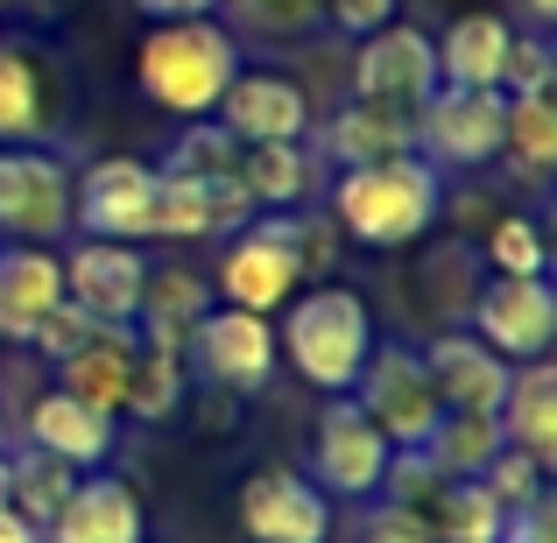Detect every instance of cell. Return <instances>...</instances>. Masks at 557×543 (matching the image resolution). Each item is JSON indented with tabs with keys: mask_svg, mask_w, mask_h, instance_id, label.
I'll return each instance as SVG.
<instances>
[{
	"mask_svg": "<svg viewBox=\"0 0 557 543\" xmlns=\"http://www.w3.org/2000/svg\"><path fill=\"white\" fill-rule=\"evenodd\" d=\"M219 22L233 28V42L255 50H297L304 36L325 28V0H219Z\"/></svg>",
	"mask_w": 557,
	"mask_h": 543,
	"instance_id": "83f0119b",
	"label": "cell"
},
{
	"mask_svg": "<svg viewBox=\"0 0 557 543\" xmlns=\"http://www.w3.org/2000/svg\"><path fill=\"white\" fill-rule=\"evenodd\" d=\"M480 261H487V275H544L550 269L544 226L530 212H494L487 240H480Z\"/></svg>",
	"mask_w": 557,
	"mask_h": 543,
	"instance_id": "d590c367",
	"label": "cell"
},
{
	"mask_svg": "<svg viewBox=\"0 0 557 543\" xmlns=\"http://www.w3.org/2000/svg\"><path fill=\"white\" fill-rule=\"evenodd\" d=\"M275 354L297 367L318 395H354L360 367L374 354V311L360 289L346 283H311L283 304V325H275Z\"/></svg>",
	"mask_w": 557,
	"mask_h": 543,
	"instance_id": "3957f363",
	"label": "cell"
},
{
	"mask_svg": "<svg viewBox=\"0 0 557 543\" xmlns=\"http://www.w3.org/2000/svg\"><path fill=\"white\" fill-rule=\"evenodd\" d=\"M388 156H409V113L395 107H368V99H346L325 127H318V163H388Z\"/></svg>",
	"mask_w": 557,
	"mask_h": 543,
	"instance_id": "d4e9b609",
	"label": "cell"
},
{
	"mask_svg": "<svg viewBox=\"0 0 557 543\" xmlns=\"http://www.w3.org/2000/svg\"><path fill=\"white\" fill-rule=\"evenodd\" d=\"M508 14H459L437 42V85H473V92H502V64H508Z\"/></svg>",
	"mask_w": 557,
	"mask_h": 543,
	"instance_id": "4316f807",
	"label": "cell"
},
{
	"mask_svg": "<svg viewBox=\"0 0 557 543\" xmlns=\"http://www.w3.org/2000/svg\"><path fill=\"white\" fill-rule=\"evenodd\" d=\"M71 233L85 240H156V163L141 156H99L71 184Z\"/></svg>",
	"mask_w": 557,
	"mask_h": 543,
	"instance_id": "52a82bcc",
	"label": "cell"
},
{
	"mask_svg": "<svg viewBox=\"0 0 557 543\" xmlns=\"http://www.w3.org/2000/svg\"><path fill=\"white\" fill-rule=\"evenodd\" d=\"M354 403L368 409V423L388 437V452H417L423 437H431V423L445 417L431 374H423V354L417 346H395V340L388 346L374 340V354L354 381Z\"/></svg>",
	"mask_w": 557,
	"mask_h": 543,
	"instance_id": "ba28073f",
	"label": "cell"
},
{
	"mask_svg": "<svg viewBox=\"0 0 557 543\" xmlns=\"http://www.w3.org/2000/svg\"><path fill=\"white\" fill-rule=\"evenodd\" d=\"M163 177H233L240 170V141L205 113V121H177V141L163 149Z\"/></svg>",
	"mask_w": 557,
	"mask_h": 543,
	"instance_id": "e575fe53",
	"label": "cell"
},
{
	"mask_svg": "<svg viewBox=\"0 0 557 543\" xmlns=\"http://www.w3.org/2000/svg\"><path fill=\"white\" fill-rule=\"evenodd\" d=\"M437 212H445V177L417 149L388 156V163L339 170V184H332V226L354 247H374V255L417 247L437 226Z\"/></svg>",
	"mask_w": 557,
	"mask_h": 543,
	"instance_id": "7a4b0ae2",
	"label": "cell"
},
{
	"mask_svg": "<svg viewBox=\"0 0 557 543\" xmlns=\"http://www.w3.org/2000/svg\"><path fill=\"white\" fill-rule=\"evenodd\" d=\"M550 85H557L550 28H516L508 36V64H502V92H550Z\"/></svg>",
	"mask_w": 557,
	"mask_h": 543,
	"instance_id": "8d00e7d4",
	"label": "cell"
},
{
	"mask_svg": "<svg viewBox=\"0 0 557 543\" xmlns=\"http://www.w3.org/2000/svg\"><path fill=\"white\" fill-rule=\"evenodd\" d=\"M71 488H78V473H71L64 459H50V452H8V508L14 516H28L36 530H50V516L71 502Z\"/></svg>",
	"mask_w": 557,
	"mask_h": 543,
	"instance_id": "d6a6232c",
	"label": "cell"
},
{
	"mask_svg": "<svg viewBox=\"0 0 557 543\" xmlns=\"http://www.w3.org/2000/svg\"><path fill=\"white\" fill-rule=\"evenodd\" d=\"M423 530H431V543H502L508 516L494 508V494L480 480H445L437 502L423 508Z\"/></svg>",
	"mask_w": 557,
	"mask_h": 543,
	"instance_id": "4dcf8cb0",
	"label": "cell"
},
{
	"mask_svg": "<svg viewBox=\"0 0 557 543\" xmlns=\"http://www.w3.org/2000/svg\"><path fill=\"white\" fill-rule=\"evenodd\" d=\"M0 543H42V530H36L28 516H14L8 502H0Z\"/></svg>",
	"mask_w": 557,
	"mask_h": 543,
	"instance_id": "ee69618b",
	"label": "cell"
},
{
	"mask_svg": "<svg viewBox=\"0 0 557 543\" xmlns=\"http://www.w3.org/2000/svg\"><path fill=\"white\" fill-rule=\"evenodd\" d=\"M431 92H437V36L431 28H417V22L395 14L388 28H374V36L354 42V99L417 113Z\"/></svg>",
	"mask_w": 557,
	"mask_h": 543,
	"instance_id": "30bf717a",
	"label": "cell"
},
{
	"mask_svg": "<svg viewBox=\"0 0 557 543\" xmlns=\"http://www.w3.org/2000/svg\"><path fill=\"white\" fill-rule=\"evenodd\" d=\"M240 64H247V50L233 42V28L219 14L149 22V36L135 42V92L156 113H170V121H205Z\"/></svg>",
	"mask_w": 557,
	"mask_h": 543,
	"instance_id": "6da1fadb",
	"label": "cell"
},
{
	"mask_svg": "<svg viewBox=\"0 0 557 543\" xmlns=\"http://www.w3.org/2000/svg\"><path fill=\"white\" fill-rule=\"evenodd\" d=\"M212 121L226 127L240 149H261V141H311L318 107H311V92H304L289 71H275V64H240V71H233V85L219 92Z\"/></svg>",
	"mask_w": 557,
	"mask_h": 543,
	"instance_id": "8fae6325",
	"label": "cell"
},
{
	"mask_svg": "<svg viewBox=\"0 0 557 543\" xmlns=\"http://www.w3.org/2000/svg\"><path fill=\"white\" fill-rule=\"evenodd\" d=\"M304 289L297 261H289V247L275 240V233H261L255 219H247L240 233L226 240V255H219V275H212V297L233 304V311H255V318H275L289 297Z\"/></svg>",
	"mask_w": 557,
	"mask_h": 543,
	"instance_id": "9a60e30c",
	"label": "cell"
},
{
	"mask_svg": "<svg viewBox=\"0 0 557 543\" xmlns=\"http://www.w3.org/2000/svg\"><path fill=\"white\" fill-rule=\"evenodd\" d=\"M64 304V255L8 240L0 247V346H28V332Z\"/></svg>",
	"mask_w": 557,
	"mask_h": 543,
	"instance_id": "7402d4cb",
	"label": "cell"
},
{
	"mask_svg": "<svg viewBox=\"0 0 557 543\" xmlns=\"http://www.w3.org/2000/svg\"><path fill=\"white\" fill-rule=\"evenodd\" d=\"M184 395H190V367H184L177 354H149V346H141V354H135V381H127L121 417L170 423V417L184 409Z\"/></svg>",
	"mask_w": 557,
	"mask_h": 543,
	"instance_id": "836d02e7",
	"label": "cell"
},
{
	"mask_svg": "<svg viewBox=\"0 0 557 543\" xmlns=\"http://www.w3.org/2000/svg\"><path fill=\"white\" fill-rule=\"evenodd\" d=\"M502 156L522 184H544L557 170V107L550 92H508V135H502Z\"/></svg>",
	"mask_w": 557,
	"mask_h": 543,
	"instance_id": "f546056e",
	"label": "cell"
},
{
	"mask_svg": "<svg viewBox=\"0 0 557 543\" xmlns=\"http://www.w3.org/2000/svg\"><path fill=\"white\" fill-rule=\"evenodd\" d=\"M233 177L255 212H297L318 198V149L311 141H261V149H240Z\"/></svg>",
	"mask_w": 557,
	"mask_h": 543,
	"instance_id": "484cf974",
	"label": "cell"
},
{
	"mask_svg": "<svg viewBox=\"0 0 557 543\" xmlns=\"http://www.w3.org/2000/svg\"><path fill=\"white\" fill-rule=\"evenodd\" d=\"M50 543H149V516H141V494L121 473H78L71 502L50 516Z\"/></svg>",
	"mask_w": 557,
	"mask_h": 543,
	"instance_id": "e0dca14e",
	"label": "cell"
},
{
	"mask_svg": "<svg viewBox=\"0 0 557 543\" xmlns=\"http://www.w3.org/2000/svg\"><path fill=\"white\" fill-rule=\"evenodd\" d=\"M71 184L78 170L50 141H0V240L57 247L71 233Z\"/></svg>",
	"mask_w": 557,
	"mask_h": 543,
	"instance_id": "5b68a950",
	"label": "cell"
},
{
	"mask_svg": "<svg viewBox=\"0 0 557 543\" xmlns=\"http://www.w3.org/2000/svg\"><path fill=\"white\" fill-rule=\"evenodd\" d=\"M0 445H8V417H0Z\"/></svg>",
	"mask_w": 557,
	"mask_h": 543,
	"instance_id": "7dc6e473",
	"label": "cell"
},
{
	"mask_svg": "<svg viewBox=\"0 0 557 543\" xmlns=\"http://www.w3.org/2000/svg\"><path fill=\"white\" fill-rule=\"evenodd\" d=\"M255 226L261 233H275V240L289 247V261H297V275L304 283H332V269H339V247H346V233L332 226V212H255Z\"/></svg>",
	"mask_w": 557,
	"mask_h": 543,
	"instance_id": "1f68e13d",
	"label": "cell"
},
{
	"mask_svg": "<svg viewBox=\"0 0 557 543\" xmlns=\"http://www.w3.org/2000/svg\"><path fill=\"white\" fill-rule=\"evenodd\" d=\"M508 135V92H473V85H437L417 113H409V149L451 177V170H487L502 163Z\"/></svg>",
	"mask_w": 557,
	"mask_h": 543,
	"instance_id": "277c9868",
	"label": "cell"
},
{
	"mask_svg": "<svg viewBox=\"0 0 557 543\" xmlns=\"http://www.w3.org/2000/svg\"><path fill=\"white\" fill-rule=\"evenodd\" d=\"M466 318H473V340L494 346L508 367L550 360L557 346V297L544 275H487L466 304Z\"/></svg>",
	"mask_w": 557,
	"mask_h": 543,
	"instance_id": "9c48e42d",
	"label": "cell"
},
{
	"mask_svg": "<svg viewBox=\"0 0 557 543\" xmlns=\"http://www.w3.org/2000/svg\"><path fill=\"white\" fill-rule=\"evenodd\" d=\"M502 417H473V409H445V417L431 423V437H423V459L437 466L445 480H480L494 466V452H502Z\"/></svg>",
	"mask_w": 557,
	"mask_h": 543,
	"instance_id": "f1b7e54d",
	"label": "cell"
},
{
	"mask_svg": "<svg viewBox=\"0 0 557 543\" xmlns=\"http://www.w3.org/2000/svg\"><path fill=\"white\" fill-rule=\"evenodd\" d=\"M395 14H403V0H325V28H339V36H374V28H388Z\"/></svg>",
	"mask_w": 557,
	"mask_h": 543,
	"instance_id": "ab89813d",
	"label": "cell"
},
{
	"mask_svg": "<svg viewBox=\"0 0 557 543\" xmlns=\"http://www.w3.org/2000/svg\"><path fill=\"white\" fill-rule=\"evenodd\" d=\"M0 8H8V0H0Z\"/></svg>",
	"mask_w": 557,
	"mask_h": 543,
	"instance_id": "c3c4849f",
	"label": "cell"
},
{
	"mask_svg": "<svg viewBox=\"0 0 557 543\" xmlns=\"http://www.w3.org/2000/svg\"><path fill=\"white\" fill-rule=\"evenodd\" d=\"M381 473H388V437L354 395H325L311 417V488L325 502H374Z\"/></svg>",
	"mask_w": 557,
	"mask_h": 543,
	"instance_id": "8992f818",
	"label": "cell"
},
{
	"mask_svg": "<svg viewBox=\"0 0 557 543\" xmlns=\"http://www.w3.org/2000/svg\"><path fill=\"white\" fill-rule=\"evenodd\" d=\"M502 543H557V502H550V488L536 494L530 508H516V516H508Z\"/></svg>",
	"mask_w": 557,
	"mask_h": 543,
	"instance_id": "b9f144b4",
	"label": "cell"
},
{
	"mask_svg": "<svg viewBox=\"0 0 557 543\" xmlns=\"http://www.w3.org/2000/svg\"><path fill=\"white\" fill-rule=\"evenodd\" d=\"M135 354H141L135 325H99L71 360H57V388L92 403V409H107V417H121L127 381H135Z\"/></svg>",
	"mask_w": 557,
	"mask_h": 543,
	"instance_id": "603a6c76",
	"label": "cell"
},
{
	"mask_svg": "<svg viewBox=\"0 0 557 543\" xmlns=\"http://www.w3.org/2000/svg\"><path fill=\"white\" fill-rule=\"evenodd\" d=\"M64 92L57 64L28 36H0V141H57Z\"/></svg>",
	"mask_w": 557,
	"mask_h": 543,
	"instance_id": "2e32d148",
	"label": "cell"
},
{
	"mask_svg": "<svg viewBox=\"0 0 557 543\" xmlns=\"http://www.w3.org/2000/svg\"><path fill=\"white\" fill-rule=\"evenodd\" d=\"M544 480H550V473H544L536 459H522L516 445H502V452H494V466L480 473V488L494 494V508H502V516H516V508H530L536 494H544Z\"/></svg>",
	"mask_w": 557,
	"mask_h": 543,
	"instance_id": "74e56055",
	"label": "cell"
},
{
	"mask_svg": "<svg viewBox=\"0 0 557 543\" xmlns=\"http://www.w3.org/2000/svg\"><path fill=\"white\" fill-rule=\"evenodd\" d=\"M184 367H198V374L226 395H261L275 381V318L212 304V311L198 318V332H190V346H184Z\"/></svg>",
	"mask_w": 557,
	"mask_h": 543,
	"instance_id": "7c38bea8",
	"label": "cell"
},
{
	"mask_svg": "<svg viewBox=\"0 0 557 543\" xmlns=\"http://www.w3.org/2000/svg\"><path fill=\"white\" fill-rule=\"evenodd\" d=\"M255 219L240 177H163L156 170V240H212Z\"/></svg>",
	"mask_w": 557,
	"mask_h": 543,
	"instance_id": "ac0fdd59",
	"label": "cell"
},
{
	"mask_svg": "<svg viewBox=\"0 0 557 543\" xmlns=\"http://www.w3.org/2000/svg\"><path fill=\"white\" fill-rule=\"evenodd\" d=\"M113 423L121 417H107V409L78 403V395H64V388H42L36 403H28L22 431H28V445L64 459L71 473H99V466L113 459Z\"/></svg>",
	"mask_w": 557,
	"mask_h": 543,
	"instance_id": "ffe728a7",
	"label": "cell"
},
{
	"mask_svg": "<svg viewBox=\"0 0 557 543\" xmlns=\"http://www.w3.org/2000/svg\"><path fill=\"white\" fill-rule=\"evenodd\" d=\"M212 283H205L198 269H184V261H163V269H149V283H141V304H135V340L149 346V354H177L190 346V332H198V318L212 311Z\"/></svg>",
	"mask_w": 557,
	"mask_h": 543,
	"instance_id": "44dd1931",
	"label": "cell"
},
{
	"mask_svg": "<svg viewBox=\"0 0 557 543\" xmlns=\"http://www.w3.org/2000/svg\"><path fill=\"white\" fill-rule=\"evenodd\" d=\"M423 374H431L437 403L445 409H473V417H502V395H508V367L494 346H480L473 332H437L423 346Z\"/></svg>",
	"mask_w": 557,
	"mask_h": 543,
	"instance_id": "d6986e66",
	"label": "cell"
},
{
	"mask_svg": "<svg viewBox=\"0 0 557 543\" xmlns=\"http://www.w3.org/2000/svg\"><path fill=\"white\" fill-rule=\"evenodd\" d=\"M502 437L550 473L557 466V360H522L502 395Z\"/></svg>",
	"mask_w": 557,
	"mask_h": 543,
	"instance_id": "cb8c5ba5",
	"label": "cell"
},
{
	"mask_svg": "<svg viewBox=\"0 0 557 543\" xmlns=\"http://www.w3.org/2000/svg\"><path fill=\"white\" fill-rule=\"evenodd\" d=\"M233 508H240L247 543H325L332 536V502L311 488V473H289V466L247 473Z\"/></svg>",
	"mask_w": 557,
	"mask_h": 543,
	"instance_id": "4fadbf2b",
	"label": "cell"
},
{
	"mask_svg": "<svg viewBox=\"0 0 557 543\" xmlns=\"http://www.w3.org/2000/svg\"><path fill=\"white\" fill-rule=\"evenodd\" d=\"M354 543H431V530H423V516H409V508H388V502H374L368 516H360Z\"/></svg>",
	"mask_w": 557,
	"mask_h": 543,
	"instance_id": "60d3db41",
	"label": "cell"
},
{
	"mask_svg": "<svg viewBox=\"0 0 557 543\" xmlns=\"http://www.w3.org/2000/svg\"><path fill=\"white\" fill-rule=\"evenodd\" d=\"M141 283H149V255L127 240H85L64 255V297L78 304L92 325H135Z\"/></svg>",
	"mask_w": 557,
	"mask_h": 543,
	"instance_id": "5bb4252c",
	"label": "cell"
},
{
	"mask_svg": "<svg viewBox=\"0 0 557 543\" xmlns=\"http://www.w3.org/2000/svg\"><path fill=\"white\" fill-rule=\"evenodd\" d=\"M92 332H99V325H92V318H85V311H78V304H71V297H64V304H57V311H50V318H42V325H36V332H28V346H36V354H42V360H71V354H78V346H85V340H92Z\"/></svg>",
	"mask_w": 557,
	"mask_h": 543,
	"instance_id": "f35d334b",
	"label": "cell"
},
{
	"mask_svg": "<svg viewBox=\"0 0 557 543\" xmlns=\"http://www.w3.org/2000/svg\"><path fill=\"white\" fill-rule=\"evenodd\" d=\"M522 14H530V28H550L557 22V0H522Z\"/></svg>",
	"mask_w": 557,
	"mask_h": 543,
	"instance_id": "f6af8a7d",
	"label": "cell"
},
{
	"mask_svg": "<svg viewBox=\"0 0 557 543\" xmlns=\"http://www.w3.org/2000/svg\"><path fill=\"white\" fill-rule=\"evenodd\" d=\"M0 502H8V445H0Z\"/></svg>",
	"mask_w": 557,
	"mask_h": 543,
	"instance_id": "bcb514c9",
	"label": "cell"
},
{
	"mask_svg": "<svg viewBox=\"0 0 557 543\" xmlns=\"http://www.w3.org/2000/svg\"><path fill=\"white\" fill-rule=\"evenodd\" d=\"M149 22H190V14H219V0H135Z\"/></svg>",
	"mask_w": 557,
	"mask_h": 543,
	"instance_id": "7bdbcfd3",
	"label": "cell"
}]
</instances>
